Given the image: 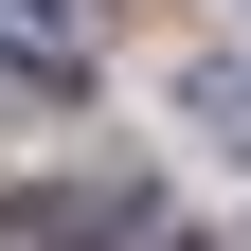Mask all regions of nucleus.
Returning a JSON list of instances; mask_svg holds the SVG:
<instances>
[{
  "instance_id": "1",
  "label": "nucleus",
  "mask_w": 251,
  "mask_h": 251,
  "mask_svg": "<svg viewBox=\"0 0 251 251\" xmlns=\"http://www.w3.org/2000/svg\"><path fill=\"white\" fill-rule=\"evenodd\" d=\"M0 54H18L36 90H72L90 72V0H0Z\"/></svg>"
},
{
  "instance_id": "2",
  "label": "nucleus",
  "mask_w": 251,
  "mask_h": 251,
  "mask_svg": "<svg viewBox=\"0 0 251 251\" xmlns=\"http://www.w3.org/2000/svg\"><path fill=\"white\" fill-rule=\"evenodd\" d=\"M179 108H198L215 144H233V162H251V72H198V90H179Z\"/></svg>"
},
{
  "instance_id": "3",
  "label": "nucleus",
  "mask_w": 251,
  "mask_h": 251,
  "mask_svg": "<svg viewBox=\"0 0 251 251\" xmlns=\"http://www.w3.org/2000/svg\"><path fill=\"white\" fill-rule=\"evenodd\" d=\"M144 251H179V233H144Z\"/></svg>"
}]
</instances>
